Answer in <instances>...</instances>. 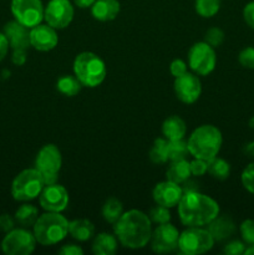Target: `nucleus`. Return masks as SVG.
<instances>
[{
  "mask_svg": "<svg viewBox=\"0 0 254 255\" xmlns=\"http://www.w3.org/2000/svg\"><path fill=\"white\" fill-rule=\"evenodd\" d=\"M177 207L179 219L187 227L208 226L219 214V204L198 191L183 193Z\"/></svg>",
  "mask_w": 254,
  "mask_h": 255,
  "instance_id": "2",
  "label": "nucleus"
},
{
  "mask_svg": "<svg viewBox=\"0 0 254 255\" xmlns=\"http://www.w3.org/2000/svg\"><path fill=\"white\" fill-rule=\"evenodd\" d=\"M169 71H171L172 76H182V75H184L187 72V64L181 59L173 60L171 62V65H169Z\"/></svg>",
  "mask_w": 254,
  "mask_h": 255,
  "instance_id": "39",
  "label": "nucleus"
},
{
  "mask_svg": "<svg viewBox=\"0 0 254 255\" xmlns=\"http://www.w3.org/2000/svg\"><path fill=\"white\" fill-rule=\"evenodd\" d=\"M148 218L152 223L154 224H164V223H169L171 221V213H169V208L163 206H154L153 208L149 211Z\"/></svg>",
  "mask_w": 254,
  "mask_h": 255,
  "instance_id": "32",
  "label": "nucleus"
},
{
  "mask_svg": "<svg viewBox=\"0 0 254 255\" xmlns=\"http://www.w3.org/2000/svg\"><path fill=\"white\" fill-rule=\"evenodd\" d=\"M74 5L70 0H50L45 6L44 20L54 29H65L74 19Z\"/></svg>",
  "mask_w": 254,
  "mask_h": 255,
  "instance_id": "12",
  "label": "nucleus"
},
{
  "mask_svg": "<svg viewBox=\"0 0 254 255\" xmlns=\"http://www.w3.org/2000/svg\"><path fill=\"white\" fill-rule=\"evenodd\" d=\"M244 21L247 22L249 27L254 29V1L248 2L243 9Z\"/></svg>",
  "mask_w": 254,
  "mask_h": 255,
  "instance_id": "40",
  "label": "nucleus"
},
{
  "mask_svg": "<svg viewBox=\"0 0 254 255\" xmlns=\"http://www.w3.org/2000/svg\"><path fill=\"white\" fill-rule=\"evenodd\" d=\"M92 252L96 255H114L117 252V238L110 233H100L92 242Z\"/></svg>",
  "mask_w": 254,
  "mask_h": 255,
  "instance_id": "23",
  "label": "nucleus"
},
{
  "mask_svg": "<svg viewBox=\"0 0 254 255\" xmlns=\"http://www.w3.org/2000/svg\"><path fill=\"white\" fill-rule=\"evenodd\" d=\"M182 196H183V189H182L181 184L167 181V179L156 184L153 192H152L154 203L167 207V208H173V207L178 206Z\"/></svg>",
  "mask_w": 254,
  "mask_h": 255,
  "instance_id": "16",
  "label": "nucleus"
},
{
  "mask_svg": "<svg viewBox=\"0 0 254 255\" xmlns=\"http://www.w3.org/2000/svg\"><path fill=\"white\" fill-rule=\"evenodd\" d=\"M214 246V239L202 227H188L179 234L178 249L186 255H199L211 251Z\"/></svg>",
  "mask_w": 254,
  "mask_h": 255,
  "instance_id": "8",
  "label": "nucleus"
},
{
  "mask_svg": "<svg viewBox=\"0 0 254 255\" xmlns=\"http://www.w3.org/2000/svg\"><path fill=\"white\" fill-rule=\"evenodd\" d=\"M194 9L199 16L208 19V17L214 16L219 11L221 0H196Z\"/></svg>",
  "mask_w": 254,
  "mask_h": 255,
  "instance_id": "31",
  "label": "nucleus"
},
{
  "mask_svg": "<svg viewBox=\"0 0 254 255\" xmlns=\"http://www.w3.org/2000/svg\"><path fill=\"white\" fill-rule=\"evenodd\" d=\"M239 64L246 69H254V47L248 46L239 52L238 56Z\"/></svg>",
  "mask_w": 254,
  "mask_h": 255,
  "instance_id": "36",
  "label": "nucleus"
},
{
  "mask_svg": "<svg viewBox=\"0 0 254 255\" xmlns=\"http://www.w3.org/2000/svg\"><path fill=\"white\" fill-rule=\"evenodd\" d=\"M15 222L20 224L22 228H29L32 227L39 218V211L32 204H22L15 212Z\"/></svg>",
  "mask_w": 254,
  "mask_h": 255,
  "instance_id": "25",
  "label": "nucleus"
},
{
  "mask_svg": "<svg viewBox=\"0 0 254 255\" xmlns=\"http://www.w3.org/2000/svg\"><path fill=\"white\" fill-rule=\"evenodd\" d=\"M208 232L213 237L214 242H222L228 239L233 236L236 232V224L232 221V218L227 216H217L211 223L208 224Z\"/></svg>",
  "mask_w": 254,
  "mask_h": 255,
  "instance_id": "19",
  "label": "nucleus"
},
{
  "mask_svg": "<svg viewBox=\"0 0 254 255\" xmlns=\"http://www.w3.org/2000/svg\"><path fill=\"white\" fill-rule=\"evenodd\" d=\"M74 75L82 86L97 87L106 79V65L97 54L91 51L80 52L74 60Z\"/></svg>",
  "mask_w": 254,
  "mask_h": 255,
  "instance_id": "5",
  "label": "nucleus"
},
{
  "mask_svg": "<svg viewBox=\"0 0 254 255\" xmlns=\"http://www.w3.org/2000/svg\"><path fill=\"white\" fill-rule=\"evenodd\" d=\"M222 143L223 137L221 131L213 125H202L197 127L187 141L189 154L194 158H201L204 161H211L217 157L221 151Z\"/></svg>",
  "mask_w": 254,
  "mask_h": 255,
  "instance_id": "3",
  "label": "nucleus"
},
{
  "mask_svg": "<svg viewBox=\"0 0 254 255\" xmlns=\"http://www.w3.org/2000/svg\"><path fill=\"white\" fill-rule=\"evenodd\" d=\"M189 167H191V173L196 177H201L207 173V168H208V161H204L201 158H194L193 161L189 162Z\"/></svg>",
  "mask_w": 254,
  "mask_h": 255,
  "instance_id": "37",
  "label": "nucleus"
},
{
  "mask_svg": "<svg viewBox=\"0 0 254 255\" xmlns=\"http://www.w3.org/2000/svg\"><path fill=\"white\" fill-rule=\"evenodd\" d=\"M45 183L36 168L24 169L11 183V196L15 201L27 202L37 198L44 189Z\"/></svg>",
  "mask_w": 254,
  "mask_h": 255,
  "instance_id": "6",
  "label": "nucleus"
},
{
  "mask_svg": "<svg viewBox=\"0 0 254 255\" xmlns=\"http://www.w3.org/2000/svg\"><path fill=\"white\" fill-rule=\"evenodd\" d=\"M9 41H7L6 36H5L4 32H0V61L5 59L7 51H9Z\"/></svg>",
  "mask_w": 254,
  "mask_h": 255,
  "instance_id": "44",
  "label": "nucleus"
},
{
  "mask_svg": "<svg viewBox=\"0 0 254 255\" xmlns=\"http://www.w3.org/2000/svg\"><path fill=\"white\" fill-rule=\"evenodd\" d=\"M15 226V218H12L10 214H1L0 216V231L5 232H10L11 229H14Z\"/></svg>",
  "mask_w": 254,
  "mask_h": 255,
  "instance_id": "41",
  "label": "nucleus"
},
{
  "mask_svg": "<svg viewBox=\"0 0 254 255\" xmlns=\"http://www.w3.org/2000/svg\"><path fill=\"white\" fill-rule=\"evenodd\" d=\"M96 1V0H74L75 5L81 9H86V7H91L92 4Z\"/></svg>",
  "mask_w": 254,
  "mask_h": 255,
  "instance_id": "45",
  "label": "nucleus"
},
{
  "mask_svg": "<svg viewBox=\"0 0 254 255\" xmlns=\"http://www.w3.org/2000/svg\"><path fill=\"white\" fill-rule=\"evenodd\" d=\"M244 254H246V255H254V244H252V246L247 247L246 252H244Z\"/></svg>",
  "mask_w": 254,
  "mask_h": 255,
  "instance_id": "46",
  "label": "nucleus"
},
{
  "mask_svg": "<svg viewBox=\"0 0 254 255\" xmlns=\"http://www.w3.org/2000/svg\"><path fill=\"white\" fill-rule=\"evenodd\" d=\"M56 87L60 94L65 95L67 97H72L76 96L81 91L82 84L75 75L74 76L72 75H64V76H61L57 80Z\"/></svg>",
  "mask_w": 254,
  "mask_h": 255,
  "instance_id": "27",
  "label": "nucleus"
},
{
  "mask_svg": "<svg viewBox=\"0 0 254 255\" xmlns=\"http://www.w3.org/2000/svg\"><path fill=\"white\" fill-rule=\"evenodd\" d=\"M69 192L61 184H49L45 186L39 196V203L46 212L61 213L69 206Z\"/></svg>",
  "mask_w": 254,
  "mask_h": 255,
  "instance_id": "14",
  "label": "nucleus"
},
{
  "mask_svg": "<svg viewBox=\"0 0 254 255\" xmlns=\"http://www.w3.org/2000/svg\"><path fill=\"white\" fill-rule=\"evenodd\" d=\"M10 7L15 20L29 29L44 20L45 7L41 0H11Z\"/></svg>",
  "mask_w": 254,
  "mask_h": 255,
  "instance_id": "11",
  "label": "nucleus"
},
{
  "mask_svg": "<svg viewBox=\"0 0 254 255\" xmlns=\"http://www.w3.org/2000/svg\"><path fill=\"white\" fill-rule=\"evenodd\" d=\"M187 132L186 122L179 116H171L162 124V134L168 141L184 138Z\"/></svg>",
  "mask_w": 254,
  "mask_h": 255,
  "instance_id": "21",
  "label": "nucleus"
},
{
  "mask_svg": "<svg viewBox=\"0 0 254 255\" xmlns=\"http://www.w3.org/2000/svg\"><path fill=\"white\" fill-rule=\"evenodd\" d=\"M191 176V167H189V162L187 159L172 162L171 166L168 167L166 172L167 181L174 182V183L178 184H183L187 179H189Z\"/></svg>",
  "mask_w": 254,
  "mask_h": 255,
  "instance_id": "24",
  "label": "nucleus"
},
{
  "mask_svg": "<svg viewBox=\"0 0 254 255\" xmlns=\"http://www.w3.org/2000/svg\"><path fill=\"white\" fill-rule=\"evenodd\" d=\"M246 248H247V246L244 242L232 241V242H229L226 247H224L223 252L228 255H241V254H244Z\"/></svg>",
  "mask_w": 254,
  "mask_h": 255,
  "instance_id": "38",
  "label": "nucleus"
},
{
  "mask_svg": "<svg viewBox=\"0 0 254 255\" xmlns=\"http://www.w3.org/2000/svg\"><path fill=\"white\" fill-rule=\"evenodd\" d=\"M124 214V206L120 199L111 197L102 206V217L107 223L115 224Z\"/></svg>",
  "mask_w": 254,
  "mask_h": 255,
  "instance_id": "26",
  "label": "nucleus"
},
{
  "mask_svg": "<svg viewBox=\"0 0 254 255\" xmlns=\"http://www.w3.org/2000/svg\"><path fill=\"white\" fill-rule=\"evenodd\" d=\"M59 254L61 255H82L84 251L79 246L75 244H65L59 249Z\"/></svg>",
  "mask_w": 254,
  "mask_h": 255,
  "instance_id": "42",
  "label": "nucleus"
},
{
  "mask_svg": "<svg viewBox=\"0 0 254 255\" xmlns=\"http://www.w3.org/2000/svg\"><path fill=\"white\" fill-rule=\"evenodd\" d=\"M117 241L128 249H141L147 246L152 236V222L138 209H131L114 224Z\"/></svg>",
  "mask_w": 254,
  "mask_h": 255,
  "instance_id": "1",
  "label": "nucleus"
},
{
  "mask_svg": "<svg viewBox=\"0 0 254 255\" xmlns=\"http://www.w3.org/2000/svg\"><path fill=\"white\" fill-rule=\"evenodd\" d=\"M217 56L214 47L204 41L192 45L188 51V66L199 76H207L216 69Z\"/></svg>",
  "mask_w": 254,
  "mask_h": 255,
  "instance_id": "9",
  "label": "nucleus"
},
{
  "mask_svg": "<svg viewBox=\"0 0 254 255\" xmlns=\"http://www.w3.org/2000/svg\"><path fill=\"white\" fill-rule=\"evenodd\" d=\"M149 159L154 164H163L168 161V139H154L153 146L149 149Z\"/></svg>",
  "mask_w": 254,
  "mask_h": 255,
  "instance_id": "29",
  "label": "nucleus"
},
{
  "mask_svg": "<svg viewBox=\"0 0 254 255\" xmlns=\"http://www.w3.org/2000/svg\"><path fill=\"white\" fill-rule=\"evenodd\" d=\"M11 61L17 66H21L26 61V50H14L11 56Z\"/></svg>",
  "mask_w": 254,
  "mask_h": 255,
  "instance_id": "43",
  "label": "nucleus"
},
{
  "mask_svg": "<svg viewBox=\"0 0 254 255\" xmlns=\"http://www.w3.org/2000/svg\"><path fill=\"white\" fill-rule=\"evenodd\" d=\"M59 42L56 29L47 24H39L30 29V46L37 51H50Z\"/></svg>",
  "mask_w": 254,
  "mask_h": 255,
  "instance_id": "17",
  "label": "nucleus"
},
{
  "mask_svg": "<svg viewBox=\"0 0 254 255\" xmlns=\"http://www.w3.org/2000/svg\"><path fill=\"white\" fill-rule=\"evenodd\" d=\"M120 9L119 0H96L91 6V14L99 21H111L116 19Z\"/></svg>",
  "mask_w": 254,
  "mask_h": 255,
  "instance_id": "20",
  "label": "nucleus"
},
{
  "mask_svg": "<svg viewBox=\"0 0 254 255\" xmlns=\"http://www.w3.org/2000/svg\"><path fill=\"white\" fill-rule=\"evenodd\" d=\"M188 154V144H187L186 141H183V138L168 141V161L174 162L187 159Z\"/></svg>",
  "mask_w": 254,
  "mask_h": 255,
  "instance_id": "30",
  "label": "nucleus"
},
{
  "mask_svg": "<svg viewBox=\"0 0 254 255\" xmlns=\"http://www.w3.org/2000/svg\"><path fill=\"white\" fill-rule=\"evenodd\" d=\"M173 90L179 101L187 105L194 104L202 94L201 80L196 75L187 71L182 76L176 77L173 84Z\"/></svg>",
  "mask_w": 254,
  "mask_h": 255,
  "instance_id": "15",
  "label": "nucleus"
},
{
  "mask_svg": "<svg viewBox=\"0 0 254 255\" xmlns=\"http://www.w3.org/2000/svg\"><path fill=\"white\" fill-rule=\"evenodd\" d=\"M62 166V156L55 144H45L36 154L35 168L40 172L45 186L57 183L59 172Z\"/></svg>",
  "mask_w": 254,
  "mask_h": 255,
  "instance_id": "7",
  "label": "nucleus"
},
{
  "mask_svg": "<svg viewBox=\"0 0 254 255\" xmlns=\"http://www.w3.org/2000/svg\"><path fill=\"white\" fill-rule=\"evenodd\" d=\"M12 50H27L30 46V29L19 21H9L2 31Z\"/></svg>",
  "mask_w": 254,
  "mask_h": 255,
  "instance_id": "18",
  "label": "nucleus"
},
{
  "mask_svg": "<svg viewBox=\"0 0 254 255\" xmlns=\"http://www.w3.org/2000/svg\"><path fill=\"white\" fill-rule=\"evenodd\" d=\"M224 41V32L221 27L213 26L211 29H208L204 35V42H207L208 45H211L212 47H218L223 44Z\"/></svg>",
  "mask_w": 254,
  "mask_h": 255,
  "instance_id": "33",
  "label": "nucleus"
},
{
  "mask_svg": "<svg viewBox=\"0 0 254 255\" xmlns=\"http://www.w3.org/2000/svg\"><path fill=\"white\" fill-rule=\"evenodd\" d=\"M32 233L40 246H55L64 241L69 233V221L61 213L46 212L36 219Z\"/></svg>",
  "mask_w": 254,
  "mask_h": 255,
  "instance_id": "4",
  "label": "nucleus"
},
{
  "mask_svg": "<svg viewBox=\"0 0 254 255\" xmlns=\"http://www.w3.org/2000/svg\"><path fill=\"white\" fill-rule=\"evenodd\" d=\"M239 232H241L242 239L247 246H252L254 244V221L253 219H246L242 222L241 227H239Z\"/></svg>",
  "mask_w": 254,
  "mask_h": 255,
  "instance_id": "34",
  "label": "nucleus"
},
{
  "mask_svg": "<svg viewBox=\"0 0 254 255\" xmlns=\"http://www.w3.org/2000/svg\"><path fill=\"white\" fill-rule=\"evenodd\" d=\"M207 172L211 174L213 178L219 179V181H224L231 174V164L223 158L219 157H214L211 161H208V168Z\"/></svg>",
  "mask_w": 254,
  "mask_h": 255,
  "instance_id": "28",
  "label": "nucleus"
},
{
  "mask_svg": "<svg viewBox=\"0 0 254 255\" xmlns=\"http://www.w3.org/2000/svg\"><path fill=\"white\" fill-rule=\"evenodd\" d=\"M241 181L244 188L254 196V162L249 163L242 172Z\"/></svg>",
  "mask_w": 254,
  "mask_h": 255,
  "instance_id": "35",
  "label": "nucleus"
},
{
  "mask_svg": "<svg viewBox=\"0 0 254 255\" xmlns=\"http://www.w3.org/2000/svg\"><path fill=\"white\" fill-rule=\"evenodd\" d=\"M36 243L34 233L27 229H11L2 239L1 249L6 255H29L35 251Z\"/></svg>",
  "mask_w": 254,
  "mask_h": 255,
  "instance_id": "10",
  "label": "nucleus"
},
{
  "mask_svg": "<svg viewBox=\"0 0 254 255\" xmlns=\"http://www.w3.org/2000/svg\"><path fill=\"white\" fill-rule=\"evenodd\" d=\"M179 232L171 223L159 224L151 236V247L154 253H172L178 248Z\"/></svg>",
  "mask_w": 254,
  "mask_h": 255,
  "instance_id": "13",
  "label": "nucleus"
},
{
  "mask_svg": "<svg viewBox=\"0 0 254 255\" xmlns=\"http://www.w3.org/2000/svg\"><path fill=\"white\" fill-rule=\"evenodd\" d=\"M69 234L79 242H86L95 234V226L89 219H74L69 222Z\"/></svg>",
  "mask_w": 254,
  "mask_h": 255,
  "instance_id": "22",
  "label": "nucleus"
}]
</instances>
